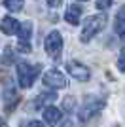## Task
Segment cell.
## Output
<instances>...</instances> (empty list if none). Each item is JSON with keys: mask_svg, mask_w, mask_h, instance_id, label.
Masks as SVG:
<instances>
[{"mask_svg": "<svg viewBox=\"0 0 125 127\" xmlns=\"http://www.w3.org/2000/svg\"><path fill=\"white\" fill-rule=\"evenodd\" d=\"M0 127H6V122L2 120V118H0Z\"/></svg>", "mask_w": 125, "mask_h": 127, "instance_id": "7402d4cb", "label": "cell"}, {"mask_svg": "<svg viewBox=\"0 0 125 127\" xmlns=\"http://www.w3.org/2000/svg\"><path fill=\"white\" fill-rule=\"evenodd\" d=\"M2 4L10 11H21L23 6H25V0H2Z\"/></svg>", "mask_w": 125, "mask_h": 127, "instance_id": "9a60e30c", "label": "cell"}, {"mask_svg": "<svg viewBox=\"0 0 125 127\" xmlns=\"http://www.w3.org/2000/svg\"><path fill=\"white\" fill-rule=\"evenodd\" d=\"M19 104V93L15 91V87H8V91L4 93V108L6 112H11L15 106Z\"/></svg>", "mask_w": 125, "mask_h": 127, "instance_id": "52a82bcc", "label": "cell"}, {"mask_svg": "<svg viewBox=\"0 0 125 127\" xmlns=\"http://www.w3.org/2000/svg\"><path fill=\"white\" fill-rule=\"evenodd\" d=\"M66 70H68V74L72 76L74 80H78V82H87V80L91 78V70H89L85 64L78 63V61H68Z\"/></svg>", "mask_w": 125, "mask_h": 127, "instance_id": "8992f818", "label": "cell"}, {"mask_svg": "<svg viewBox=\"0 0 125 127\" xmlns=\"http://www.w3.org/2000/svg\"><path fill=\"white\" fill-rule=\"evenodd\" d=\"M118 68H120L121 72H125V49H123V51H121L120 59H118Z\"/></svg>", "mask_w": 125, "mask_h": 127, "instance_id": "ac0fdd59", "label": "cell"}, {"mask_svg": "<svg viewBox=\"0 0 125 127\" xmlns=\"http://www.w3.org/2000/svg\"><path fill=\"white\" fill-rule=\"evenodd\" d=\"M114 27H116L118 36L125 42V17L121 15V13H118V15H116V25H114Z\"/></svg>", "mask_w": 125, "mask_h": 127, "instance_id": "5bb4252c", "label": "cell"}, {"mask_svg": "<svg viewBox=\"0 0 125 127\" xmlns=\"http://www.w3.org/2000/svg\"><path fill=\"white\" fill-rule=\"evenodd\" d=\"M82 2H85V0H82Z\"/></svg>", "mask_w": 125, "mask_h": 127, "instance_id": "d4e9b609", "label": "cell"}, {"mask_svg": "<svg viewBox=\"0 0 125 127\" xmlns=\"http://www.w3.org/2000/svg\"><path fill=\"white\" fill-rule=\"evenodd\" d=\"M23 127H44V123H42V122H36V120H34V122H29L27 125H23Z\"/></svg>", "mask_w": 125, "mask_h": 127, "instance_id": "44dd1931", "label": "cell"}, {"mask_svg": "<svg viewBox=\"0 0 125 127\" xmlns=\"http://www.w3.org/2000/svg\"><path fill=\"white\" fill-rule=\"evenodd\" d=\"M46 2H47L49 8H59V6L62 4V0H46Z\"/></svg>", "mask_w": 125, "mask_h": 127, "instance_id": "ffe728a7", "label": "cell"}, {"mask_svg": "<svg viewBox=\"0 0 125 127\" xmlns=\"http://www.w3.org/2000/svg\"><path fill=\"white\" fill-rule=\"evenodd\" d=\"M31 44L29 42H19V51H23V53H31Z\"/></svg>", "mask_w": 125, "mask_h": 127, "instance_id": "d6986e66", "label": "cell"}, {"mask_svg": "<svg viewBox=\"0 0 125 127\" xmlns=\"http://www.w3.org/2000/svg\"><path fill=\"white\" fill-rule=\"evenodd\" d=\"M0 29H2V32L4 34H15L17 32V29H19V23L13 19V17H4L2 19V25H0Z\"/></svg>", "mask_w": 125, "mask_h": 127, "instance_id": "8fae6325", "label": "cell"}, {"mask_svg": "<svg viewBox=\"0 0 125 127\" xmlns=\"http://www.w3.org/2000/svg\"><path fill=\"white\" fill-rule=\"evenodd\" d=\"M120 13H121V15L125 17V6H123V8H121V10H120Z\"/></svg>", "mask_w": 125, "mask_h": 127, "instance_id": "603a6c76", "label": "cell"}, {"mask_svg": "<svg viewBox=\"0 0 125 127\" xmlns=\"http://www.w3.org/2000/svg\"><path fill=\"white\" fill-rule=\"evenodd\" d=\"M42 82H44L46 87H51V89H62V87H66V85H68L64 74L59 72V70H55V68L47 70L46 74L42 76Z\"/></svg>", "mask_w": 125, "mask_h": 127, "instance_id": "5b68a950", "label": "cell"}, {"mask_svg": "<svg viewBox=\"0 0 125 127\" xmlns=\"http://www.w3.org/2000/svg\"><path fill=\"white\" fill-rule=\"evenodd\" d=\"M112 2L114 0H97V8L99 10H108L110 6H112Z\"/></svg>", "mask_w": 125, "mask_h": 127, "instance_id": "e0dca14e", "label": "cell"}, {"mask_svg": "<svg viewBox=\"0 0 125 127\" xmlns=\"http://www.w3.org/2000/svg\"><path fill=\"white\" fill-rule=\"evenodd\" d=\"M80 17H82V8L76 4L68 6V10L64 11V21L70 23V25H78L80 23Z\"/></svg>", "mask_w": 125, "mask_h": 127, "instance_id": "ba28073f", "label": "cell"}, {"mask_svg": "<svg viewBox=\"0 0 125 127\" xmlns=\"http://www.w3.org/2000/svg\"><path fill=\"white\" fill-rule=\"evenodd\" d=\"M44 48H46V51L51 55L53 59H59V55H61V49H62V36L59 31H51L49 34H47L46 42H44Z\"/></svg>", "mask_w": 125, "mask_h": 127, "instance_id": "277c9868", "label": "cell"}, {"mask_svg": "<svg viewBox=\"0 0 125 127\" xmlns=\"http://www.w3.org/2000/svg\"><path fill=\"white\" fill-rule=\"evenodd\" d=\"M104 106H106V102L104 101H99V99H91V97H87V101L83 102V106L80 108V114H78V120L82 123H87L89 120L93 116H97L100 110H102Z\"/></svg>", "mask_w": 125, "mask_h": 127, "instance_id": "3957f363", "label": "cell"}, {"mask_svg": "<svg viewBox=\"0 0 125 127\" xmlns=\"http://www.w3.org/2000/svg\"><path fill=\"white\" fill-rule=\"evenodd\" d=\"M38 70H40V64L36 66H32L31 63H17V80H19V85L21 87H25L29 89L32 84H34V80L38 78Z\"/></svg>", "mask_w": 125, "mask_h": 127, "instance_id": "7a4b0ae2", "label": "cell"}, {"mask_svg": "<svg viewBox=\"0 0 125 127\" xmlns=\"http://www.w3.org/2000/svg\"><path fill=\"white\" fill-rule=\"evenodd\" d=\"M106 25V15H91L87 17L82 25V34H80V40L83 44H87L95 34H99L100 31L104 29Z\"/></svg>", "mask_w": 125, "mask_h": 127, "instance_id": "6da1fadb", "label": "cell"}, {"mask_svg": "<svg viewBox=\"0 0 125 127\" xmlns=\"http://www.w3.org/2000/svg\"><path fill=\"white\" fill-rule=\"evenodd\" d=\"M59 120H61V110H59V108H55V106L44 108V122L46 123L55 125V123H59Z\"/></svg>", "mask_w": 125, "mask_h": 127, "instance_id": "30bf717a", "label": "cell"}, {"mask_svg": "<svg viewBox=\"0 0 125 127\" xmlns=\"http://www.w3.org/2000/svg\"><path fill=\"white\" fill-rule=\"evenodd\" d=\"M74 106H76V99H74V97H66V99H62V110L66 112V114H70V112L74 110Z\"/></svg>", "mask_w": 125, "mask_h": 127, "instance_id": "2e32d148", "label": "cell"}, {"mask_svg": "<svg viewBox=\"0 0 125 127\" xmlns=\"http://www.w3.org/2000/svg\"><path fill=\"white\" fill-rule=\"evenodd\" d=\"M0 63H2V66H8V64L17 63V57H15V53H13V49H11V48H6L4 49V55H2V59H0Z\"/></svg>", "mask_w": 125, "mask_h": 127, "instance_id": "4fadbf2b", "label": "cell"}, {"mask_svg": "<svg viewBox=\"0 0 125 127\" xmlns=\"http://www.w3.org/2000/svg\"><path fill=\"white\" fill-rule=\"evenodd\" d=\"M55 99H57V95H55L53 91H49V93H40V95L34 99V104L32 106H34V108H42V106L47 108V106H51V102L55 101Z\"/></svg>", "mask_w": 125, "mask_h": 127, "instance_id": "9c48e42d", "label": "cell"}, {"mask_svg": "<svg viewBox=\"0 0 125 127\" xmlns=\"http://www.w3.org/2000/svg\"><path fill=\"white\" fill-rule=\"evenodd\" d=\"M31 34H32V23H29V21L21 23L19 29H17V36H19V42H29Z\"/></svg>", "mask_w": 125, "mask_h": 127, "instance_id": "7c38bea8", "label": "cell"}, {"mask_svg": "<svg viewBox=\"0 0 125 127\" xmlns=\"http://www.w3.org/2000/svg\"><path fill=\"white\" fill-rule=\"evenodd\" d=\"M62 127H70V123H66V125H62Z\"/></svg>", "mask_w": 125, "mask_h": 127, "instance_id": "cb8c5ba5", "label": "cell"}]
</instances>
